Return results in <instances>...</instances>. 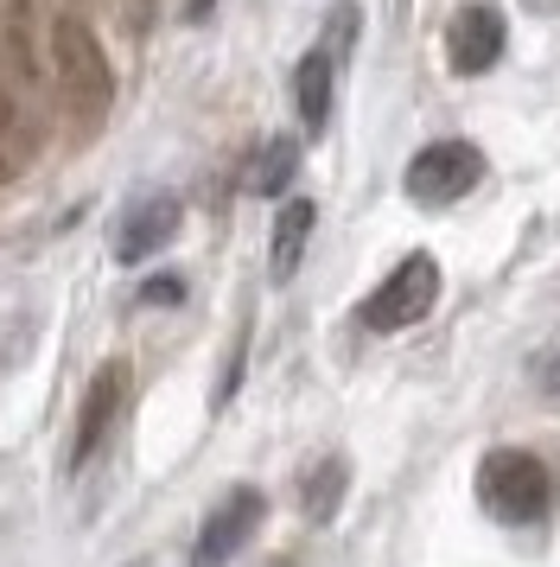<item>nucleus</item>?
Masks as SVG:
<instances>
[{
	"label": "nucleus",
	"mask_w": 560,
	"mask_h": 567,
	"mask_svg": "<svg viewBox=\"0 0 560 567\" xmlns=\"http://www.w3.org/2000/svg\"><path fill=\"white\" fill-rule=\"evenodd\" d=\"M51 83L64 109L76 115V128H102L115 109V64L102 58V39L83 20H51Z\"/></svg>",
	"instance_id": "nucleus-1"
},
{
	"label": "nucleus",
	"mask_w": 560,
	"mask_h": 567,
	"mask_svg": "<svg viewBox=\"0 0 560 567\" xmlns=\"http://www.w3.org/2000/svg\"><path fill=\"white\" fill-rule=\"evenodd\" d=\"M312 224H319V205L312 198H287L274 210V236H268V261H274V281H293L305 243H312Z\"/></svg>",
	"instance_id": "nucleus-9"
},
{
	"label": "nucleus",
	"mask_w": 560,
	"mask_h": 567,
	"mask_svg": "<svg viewBox=\"0 0 560 567\" xmlns=\"http://www.w3.org/2000/svg\"><path fill=\"white\" fill-rule=\"evenodd\" d=\"M122 409H127V370H122V363H108L96 383H90V395H83V414H76V446H71L76 472H83V465L108 446V434H115Z\"/></svg>",
	"instance_id": "nucleus-8"
},
{
	"label": "nucleus",
	"mask_w": 560,
	"mask_h": 567,
	"mask_svg": "<svg viewBox=\"0 0 560 567\" xmlns=\"http://www.w3.org/2000/svg\"><path fill=\"white\" fill-rule=\"evenodd\" d=\"M39 147H45V128L0 90V179H20L25 166L39 159Z\"/></svg>",
	"instance_id": "nucleus-11"
},
{
	"label": "nucleus",
	"mask_w": 560,
	"mask_h": 567,
	"mask_svg": "<svg viewBox=\"0 0 560 567\" xmlns=\"http://www.w3.org/2000/svg\"><path fill=\"white\" fill-rule=\"evenodd\" d=\"M344 491H351V465L331 453V460H319V465L300 478L305 516H312V523H331V516H338V504H344Z\"/></svg>",
	"instance_id": "nucleus-13"
},
{
	"label": "nucleus",
	"mask_w": 560,
	"mask_h": 567,
	"mask_svg": "<svg viewBox=\"0 0 560 567\" xmlns=\"http://www.w3.org/2000/svg\"><path fill=\"white\" fill-rule=\"evenodd\" d=\"M178 293H185L178 281H147L141 287V300H153V307H166V300H178Z\"/></svg>",
	"instance_id": "nucleus-14"
},
{
	"label": "nucleus",
	"mask_w": 560,
	"mask_h": 567,
	"mask_svg": "<svg viewBox=\"0 0 560 567\" xmlns=\"http://www.w3.org/2000/svg\"><path fill=\"white\" fill-rule=\"evenodd\" d=\"M293 173H300V141H293V134H274V141L255 154V166H249L242 185H249L255 198H280V192L293 185Z\"/></svg>",
	"instance_id": "nucleus-12"
},
{
	"label": "nucleus",
	"mask_w": 560,
	"mask_h": 567,
	"mask_svg": "<svg viewBox=\"0 0 560 567\" xmlns=\"http://www.w3.org/2000/svg\"><path fill=\"white\" fill-rule=\"evenodd\" d=\"M535 13H560V0H529Z\"/></svg>",
	"instance_id": "nucleus-16"
},
{
	"label": "nucleus",
	"mask_w": 560,
	"mask_h": 567,
	"mask_svg": "<svg viewBox=\"0 0 560 567\" xmlns=\"http://www.w3.org/2000/svg\"><path fill=\"white\" fill-rule=\"evenodd\" d=\"M178 224H185L178 192H141V198L122 210V224H115V261H122V268L153 261L178 236Z\"/></svg>",
	"instance_id": "nucleus-6"
},
{
	"label": "nucleus",
	"mask_w": 560,
	"mask_h": 567,
	"mask_svg": "<svg viewBox=\"0 0 560 567\" xmlns=\"http://www.w3.org/2000/svg\"><path fill=\"white\" fill-rule=\"evenodd\" d=\"M204 13H210V0H191V7H185V20H204Z\"/></svg>",
	"instance_id": "nucleus-15"
},
{
	"label": "nucleus",
	"mask_w": 560,
	"mask_h": 567,
	"mask_svg": "<svg viewBox=\"0 0 560 567\" xmlns=\"http://www.w3.org/2000/svg\"><path fill=\"white\" fill-rule=\"evenodd\" d=\"M439 300V261L427 249H414L407 261H395V275L363 300V326L370 332H407V326H421Z\"/></svg>",
	"instance_id": "nucleus-3"
},
{
	"label": "nucleus",
	"mask_w": 560,
	"mask_h": 567,
	"mask_svg": "<svg viewBox=\"0 0 560 567\" xmlns=\"http://www.w3.org/2000/svg\"><path fill=\"white\" fill-rule=\"evenodd\" d=\"M446 58H453L458 78H484V71L504 58V13L484 7V0L458 7L453 27H446Z\"/></svg>",
	"instance_id": "nucleus-7"
},
{
	"label": "nucleus",
	"mask_w": 560,
	"mask_h": 567,
	"mask_svg": "<svg viewBox=\"0 0 560 567\" xmlns=\"http://www.w3.org/2000/svg\"><path fill=\"white\" fill-rule=\"evenodd\" d=\"M261 516H268V497H261L255 485L229 491L224 504L204 516L198 542H191V567H224V561H236V555L249 548V536L261 529Z\"/></svg>",
	"instance_id": "nucleus-5"
},
{
	"label": "nucleus",
	"mask_w": 560,
	"mask_h": 567,
	"mask_svg": "<svg viewBox=\"0 0 560 567\" xmlns=\"http://www.w3.org/2000/svg\"><path fill=\"white\" fill-rule=\"evenodd\" d=\"M331 83H338V58L325 45H312L300 58V71H293V103H300V122L312 134H325V122H331Z\"/></svg>",
	"instance_id": "nucleus-10"
},
{
	"label": "nucleus",
	"mask_w": 560,
	"mask_h": 567,
	"mask_svg": "<svg viewBox=\"0 0 560 567\" xmlns=\"http://www.w3.org/2000/svg\"><path fill=\"white\" fill-rule=\"evenodd\" d=\"M484 179V154L471 147V141H433V147H421V154L407 159L402 173V192L414 198V205H458L471 185Z\"/></svg>",
	"instance_id": "nucleus-4"
},
{
	"label": "nucleus",
	"mask_w": 560,
	"mask_h": 567,
	"mask_svg": "<svg viewBox=\"0 0 560 567\" xmlns=\"http://www.w3.org/2000/svg\"><path fill=\"white\" fill-rule=\"evenodd\" d=\"M478 504L490 523H541L548 504H554V478H548V465L522 453V446H497V453H484L478 465Z\"/></svg>",
	"instance_id": "nucleus-2"
}]
</instances>
